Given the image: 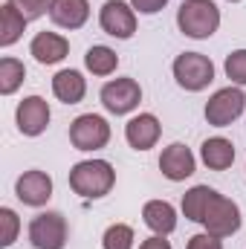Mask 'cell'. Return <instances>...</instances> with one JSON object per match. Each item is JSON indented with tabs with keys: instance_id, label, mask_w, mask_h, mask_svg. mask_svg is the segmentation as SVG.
<instances>
[{
	"instance_id": "obj_1",
	"label": "cell",
	"mask_w": 246,
	"mask_h": 249,
	"mask_svg": "<svg viewBox=\"0 0 246 249\" xmlns=\"http://www.w3.org/2000/svg\"><path fill=\"white\" fill-rule=\"evenodd\" d=\"M116 186V171L107 160H81L70 168V188L84 200H102Z\"/></svg>"
},
{
	"instance_id": "obj_2",
	"label": "cell",
	"mask_w": 246,
	"mask_h": 249,
	"mask_svg": "<svg viewBox=\"0 0 246 249\" xmlns=\"http://www.w3.org/2000/svg\"><path fill=\"white\" fill-rule=\"evenodd\" d=\"M177 26L185 38L206 41L220 29V9L214 0H183L177 9Z\"/></svg>"
},
{
	"instance_id": "obj_3",
	"label": "cell",
	"mask_w": 246,
	"mask_h": 249,
	"mask_svg": "<svg viewBox=\"0 0 246 249\" xmlns=\"http://www.w3.org/2000/svg\"><path fill=\"white\" fill-rule=\"evenodd\" d=\"M171 72L174 81L188 93H200L214 81V64L203 53H180L171 64Z\"/></svg>"
},
{
	"instance_id": "obj_4",
	"label": "cell",
	"mask_w": 246,
	"mask_h": 249,
	"mask_svg": "<svg viewBox=\"0 0 246 249\" xmlns=\"http://www.w3.org/2000/svg\"><path fill=\"white\" fill-rule=\"evenodd\" d=\"M244 110H246V93L241 87L229 84V87H220V90L211 93V99L206 102L203 116L211 127H229L232 122H238L244 116Z\"/></svg>"
},
{
	"instance_id": "obj_5",
	"label": "cell",
	"mask_w": 246,
	"mask_h": 249,
	"mask_svg": "<svg viewBox=\"0 0 246 249\" xmlns=\"http://www.w3.org/2000/svg\"><path fill=\"white\" fill-rule=\"evenodd\" d=\"M110 136V122L99 113H81L70 122V145L75 151H102L107 148Z\"/></svg>"
},
{
	"instance_id": "obj_6",
	"label": "cell",
	"mask_w": 246,
	"mask_h": 249,
	"mask_svg": "<svg viewBox=\"0 0 246 249\" xmlns=\"http://www.w3.org/2000/svg\"><path fill=\"white\" fill-rule=\"evenodd\" d=\"M99 102H102V107H105L107 113H113V116H127V113H133V110L139 107V102H142V87H139V81L130 78V75L110 78V81H105V87L99 90Z\"/></svg>"
},
{
	"instance_id": "obj_7",
	"label": "cell",
	"mask_w": 246,
	"mask_h": 249,
	"mask_svg": "<svg viewBox=\"0 0 246 249\" xmlns=\"http://www.w3.org/2000/svg\"><path fill=\"white\" fill-rule=\"evenodd\" d=\"M241 223H244V217H241V206H238L232 197H226V194L217 191V194L211 197L209 209H206V217H203L206 232L223 241V238H232V235L241 229Z\"/></svg>"
},
{
	"instance_id": "obj_8",
	"label": "cell",
	"mask_w": 246,
	"mask_h": 249,
	"mask_svg": "<svg viewBox=\"0 0 246 249\" xmlns=\"http://www.w3.org/2000/svg\"><path fill=\"white\" fill-rule=\"evenodd\" d=\"M29 244L32 249H64L70 229H67V217L61 212H41L29 220Z\"/></svg>"
},
{
	"instance_id": "obj_9",
	"label": "cell",
	"mask_w": 246,
	"mask_h": 249,
	"mask_svg": "<svg viewBox=\"0 0 246 249\" xmlns=\"http://www.w3.org/2000/svg\"><path fill=\"white\" fill-rule=\"evenodd\" d=\"M99 26L110 38L127 41L136 32V9L124 0H105L99 9Z\"/></svg>"
},
{
	"instance_id": "obj_10",
	"label": "cell",
	"mask_w": 246,
	"mask_h": 249,
	"mask_svg": "<svg viewBox=\"0 0 246 249\" xmlns=\"http://www.w3.org/2000/svg\"><path fill=\"white\" fill-rule=\"evenodd\" d=\"M53 119V110H50V102L41 99V96H26L18 110H15V122H18V130L29 139L41 136L47 130V124Z\"/></svg>"
},
{
	"instance_id": "obj_11",
	"label": "cell",
	"mask_w": 246,
	"mask_h": 249,
	"mask_svg": "<svg viewBox=\"0 0 246 249\" xmlns=\"http://www.w3.org/2000/svg\"><path fill=\"white\" fill-rule=\"evenodd\" d=\"M15 194H18V200H20L23 206L41 209V206H47L50 197H53V177H50L47 171H41V168H29V171H23V174L18 177Z\"/></svg>"
},
{
	"instance_id": "obj_12",
	"label": "cell",
	"mask_w": 246,
	"mask_h": 249,
	"mask_svg": "<svg viewBox=\"0 0 246 249\" xmlns=\"http://www.w3.org/2000/svg\"><path fill=\"white\" fill-rule=\"evenodd\" d=\"M159 171L165 180L171 183H183L197 171V157L191 154V148L183 142H171L168 148H162L159 154Z\"/></svg>"
},
{
	"instance_id": "obj_13",
	"label": "cell",
	"mask_w": 246,
	"mask_h": 249,
	"mask_svg": "<svg viewBox=\"0 0 246 249\" xmlns=\"http://www.w3.org/2000/svg\"><path fill=\"white\" fill-rule=\"evenodd\" d=\"M162 136V124L154 113H136L124 124V139L133 151H151Z\"/></svg>"
},
{
	"instance_id": "obj_14",
	"label": "cell",
	"mask_w": 246,
	"mask_h": 249,
	"mask_svg": "<svg viewBox=\"0 0 246 249\" xmlns=\"http://www.w3.org/2000/svg\"><path fill=\"white\" fill-rule=\"evenodd\" d=\"M29 55L44 67H53V64H61L70 55V41L58 35V32H38L32 41H29Z\"/></svg>"
},
{
	"instance_id": "obj_15",
	"label": "cell",
	"mask_w": 246,
	"mask_h": 249,
	"mask_svg": "<svg viewBox=\"0 0 246 249\" xmlns=\"http://www.w3.org/2000/svg\"><path fill=\"white\" fill-rule=\"evenodd\" d=\"M50 20L61 29H81L90 20L87 0H50Z\"/></svg>"
},
{
	"instance_id": "obj_16",
	"label": "cell",
	"mask_w": 246,
	"mask_h": 249,
	"mask_svg": "<svg viewBox=\"0 0 246 249\" xmlns=\"http://www.w3.org/2000/svg\"><path fill=\"white\" fill-rule=\"evenodd\" d=\"M142 220L154 235H171L177 229V209L168 200H148L142 206Z\"/></svg>"
},
{
	"instance_id": "obj_17",
	"label": "cell",
	"mask_w": 246,
	"mask_h": 249,
	"mask_svg": "<svg viewBox=\"0 0 246 249\" xmlns=\"http://www.w3.org/2000/svg\"><path fill=\"white\" fill-rule=\"evenodd\" d=\"M53 96L61 105H78L87 96V78L78 70H58L53 75Z\"/></svg>"
},
{
	"instance_id": "obj_18",
	"label": "cell",
	"mask_w": 246,
	"mask_h": 249,
	"mask_svg": "<svg viewBox=\"0 0 246 249\" xmlns=\"http://www.w3.org/2000/svg\"><path fill=\"white\" fill-rule=\"evenodd\" d=\"M200 160L211 171L232 168V162H235V145H232V139H226V136H209L200 145Z\"/></svg>"
},
{
	"instance_id": "obj_19",
	"label": "cell",
	"mask_w": 246,
	"mask_h": 249,
	"mask_svg": "<svg viewBox=\"0 0 246 249\" xmlns=\"http://www.w3.org/2000/svg\"><path fill=\"white\" fill-rule=\"evenodd\" d=\"M214 194H217V191H214L211 186H191V188H188V191L183 194V203H180L185 220L203 223L206 209H209V203H211V197H214Z\"/></svg>"
},
{
	"instance_id": "obj_20",
	"label": "cell",
	"mask_w": 246,
	"mask_h": 249,
	"mask_svg": "<svg viewBox=\"0 0 246 249\" xmlns=\"http://www.w3.org/2000/svg\"><path fill=\"white\" fill-rule=\"evenodd\" d=\"M26 18L12 6V3H3L0 6V47H12L23 38V29H26Z\"/></svg>"
},
{
	"instance_id": "obj_21",
	"label": "cell",
	"mask_w": 246,
	"mask_h": 249,
	"mask_svg": "<svg viewBox=\"0 0 246 249\" xmlns=\"http://www.w3.org/2000/svg\"><path fill=\"white\" fill-rule=\"evenodd\" d=\"M84 67H87V72H93V75H99V78H107V75L116 72L119 55H116V50H110V47H105V44H93V47L87 50V55H84Z\"/></svg>"
},
{
	"instance_id": "obj_22",
	"label": "cell",
	"mask_w": 246,
	"mask_h": 249,
	"mask_svg": "<svg viewBox=\"0 0 246 249\" xmlns=\"http://www.w3.org/2000/svg\"><path fill=\"white\" fill-rule=\"evenodd\" d=\"M23 78H26L23 61H18V58H12V55L0 58V93H3V96L18 93V87L23 84Z\"/></svg>"
},
{
	"instance_id": "obj_23",
	"label": "cell",
	"mask_w": 246,
	"mask_h": 249,
	"mask_svg": "<svg viewBox=\"0 0 246 249\" xmlns=\"http://www.w3.org/2000/svg\"><path fill=\"white\" fill-rule=\"evenodd\" d=\"M133 241L136 235L127 223H113L102 235V249H133Z\"/></svg>"
},
{
	"instance_id": "obj_24",
	"label": "cell",
	"mask_w": 246,
	"mask_h": 249,
	"mask_svg": "<svg viewBox=\"0 0 246 249\" xmlns=\"http://www.w3.org/2000/svg\"><path fill=\"white\" fill-rule=\"evenodd\" d=\"M226 78L235 84V87H246V50H235L226 55Z\"/></svg>"
},
{
	"instance_id": "obj_25",
	"label": "cell",
	"mask_w": 246,
	"mask_h": 249,
	"mask_svg": "<svg viewBox=\"0 0 246 249\" xmlns=\"http://www.w3.org/2000/svg\"><path fill=\"white\" fill-rule=\"evenodd\" d=\"M0 223H3V235H0V247H12L15 241H18V232H20V217H18V212L15 209H9V206H3L0 209Z\"/></svg>"
},
{
	"instance_id": "obj_26",
	"label": "cell",
	"mask_w": 246,
	"mask_h": 249,
	"mask_svg": "<svg viewBox=\"0 0 246 249\" xmlns=\"http://www.w3.org/2000/svg\"><path fill=\"white\" fill-rule=\"evenodd\" d=\"M6 3H12L26 20H38V18L50 15V0H6Z\"/></svg>"
},
{
	"instance_id": "obj_27",
	"label": "cell",
	"mask_w": 246,
	"mask_h": 249,
	"mask_svg": "<svg viewBox=\"0 0 246 249\" xmlns=\"http://www.w3.org/2000/svg\"><path fill=\"white\" fill-rule=\"evenodd\" d=\"M185 249H223V241L214 238V235H209V232H197V235L188 238Z\"/></svg>"
},
{
	"instance_id": "obj_28",
	"label": "cell",
	"mask_w": 246,
	"mask_h": 249,
	"mask_svg": "<svg viewBox=\"0 0 246 249\" xmlns=\"http://www.w3.org/2000/svg\"><path fill=\"white\" fill-rule=\"evenodd\" d=\"M130 6L139 12V15H157L168 6V0H130Z\"/></svg>"
},
{
	"instance_id": "obj_29",
	"label": "cell",
	"mask_w": 246,
	"mask_h": 249,
	"mask_svg": "<svg viewBox=\"0 0 246 249\" xmlns=\"http://www.w3.org/2000/svg\"><path fill=\"white\" fill-rule=\"evenodd\" d=\"M139 249H171V241H165V235H151L139 244Z\"/></svg>"
},
{
	"instance_id": "obj_30",
	"label": "cell",
	"mask_w": 246,
	"mask_h": 249,
	"mask_svg": "<svg viewBox=\"0 0 246 249\" xmlns=\"http://www.w3.org/2000/svg\"><path fill=\"white\" fill-rule=\"evenodd\" d=\"M229 3H241V0H229Z\"/></svg>"
}]
</instances>
